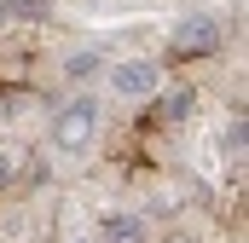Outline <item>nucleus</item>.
Returning a JSON list of instances; mask_svg holds the SVG:
<instances>
[{"instance_id": "6", "label": "nucleus", "mask_w": 249, "mask_h": 243, "mask_svg": "<svg viewBox=\"0 0 249 243\" xmlns=\"http://www.w3.org/2000/svg\"><path fill=\"white\" fill-rule=\"evenodd\" d=\"M157 99H162V116H168V122H186L191 104H197V93H191V87H168V93H157Z\"/></svg>"}, {"instance_id": "9", "label": "nucleus", "mask_w": 249, "mask_h": 243, "mask_svg": "<svg viewBox=\"0 0 249 243\" xmlns=\"http://www.w3.org/2000/svg\"><path fill=\"white\" fill-rule=\"evenodd\" d=\"M12 168H18V162H12V151H0V185L12 180Z\"/></svg>"}, {"instance_id": "5", "label": "nucleus", "mask_w": 249, "mask_h": 243, "mask_svg": "<svg viewBox=\"0 0 249 243\" xmlns=\"http://www.w3.org/2000/svg\"><path fill=\"white\" fill-rule=\"evenodd\" d=\"M0 17H23V23H41V17H53V0H0Z\"/></svg>"}, {"instance_id": "10", "label": "nucleus", "mask_w": 249, "mask_h": 243, "mask_svg": "<svg viewBox=\"0 0 249 243\" xmlns=\"http://www.w3.org/2000/svg\"><path fill=\"white\" fill-rule=\"evenodd\" d=\"M70 243H99V238H70Z\"/></svg>"}, {"instance_id": "1", "label": "nucleus", "mask_w": 249, "mask_h": 243, "mask_svg": "<svg viewBox=\"0 0 249 243\" xmlns=\"http://www.w3.org/2000/svg\"><path fill=\"white\" fill-rule=\"evenodd\" d=\"M99 127H105V110H99V99H93V93H75V99L64 104L58 116H53V145H58L64 156H81V151H93Z\"/></svg>"}, {"instance_id": "2", "label": "nucleus", "mask_w": 249, "mask_h": 243, "mask_svg": "<svg viewBox=\"0 0 249 243\" xmlns=\"http://www.w3.org/2000/svg\"><path fill=\"white\" fill-rule=\"evenodd\" d=\"M110 93L127 99V104H145L162 93V64L157 58H116L110 64Z\"/></svg>"}, {"instance_id": "8", "label": "nucleus", "mask_w": 249, "mask_h": 243, "mask_svg": "<svg viewBox=\"0 0 249 243\" xmlns=\"http://www.w3.org/2000/svg\"><path fill=\"white\" fill-rule=\"evenodd\" d=\"M244 145H249V127H244V116H232V127H226V156H244Z\"/></svg>"}, {"instance_id": "3", "label": "nucleus", "mask_w": 249, "mask_h": 243, "mask_svg": "<svg viewBox=\"0 0 249 243\" xmlns=\"http://www.w3.org/2000/svg\"><path fill=\"white\" fill-rule=\"evenodd\" d=\"M220 41H226V29H220L214 12H191V17H180V23L168 29V47H174L180 58H203V52H214Z\"/></svg>"}, {"instance_id": "4", "label": "nucleus", "mask_w": 249, "mask_h": 243, "mask_svg": "<svg viewBox=\"0 0 249 243\" xmlns=\"http://www.w3.org/2000/svg\"><path fill=\"white\" fill-rule=\"evenodd\" d=\"M151 238V220L145 214H127V208H110L99 220V243H145Z\"/></svg>"}, {"instance_id": "7", "label": "nucleus", "mask_w": 249, "mask_h": 243, "mask_svg": "<svg viewBox=\"0 0 249 243\" xmlns=\"http://www.w3.org/2000/svg\"><path fill=\"white\" fill-rule=\"evenodd\" d=\"M99 69H105V58H99V52H87V47L64 58V75H70V81H87V75H99Z\"/></svg>"}]
</instances>
